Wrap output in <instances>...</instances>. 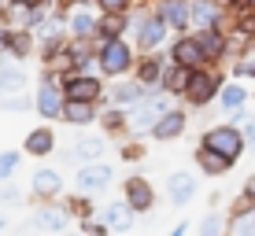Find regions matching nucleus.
Instances as JSON below:
<instances>
[{
  "label": "nucleus",
  "instance_id": "obj_35",
  "mask_svg": "<svg viewBox=\"0 0 255 236\" xmlns=\"http://www.w3.org/2000/svg\"><path fill=\"white\" fill-rule=\"evenodd\" d=\"M0 111H7V115H26V111H33V96L22 92H11V96H0Z\"/></svg>",
  "mask_w": 255,
  "mask_h": 236
},
{
  "label": "nucleus",
  "instance_id": "obj_18",
  "mask_svg": "<svg viewBox=\"0 0 255 236\" xmlns=\"http://www.w3.org/2000/svg\"><path fill=\"white\" fill-rule=\"evenodd\" d=\"M148 92H155V89L140 85L133 74H129V78H115V81L108 85V96H104V103H119V107H133V103H137V100H144Z\"/></svg>",
  "mask_w": 255,
  "mask_h": 236
},
{
  "label": "nucleus",
  "instance_id": "obj_9",
  "mask_svg": "<svg viewBox=\"0 0 255 236\" xmlns=\"http://www.w3.org/2000/svg\"><path fill=\"white\" fill-rule=\"evenodd\" d=\"M115 181V170H111L104 159L96 162H82L74 173V188L78 192H89V196H100V192H108V185Z\"/></svg>",
  "mask_w": 255,
  "mask_h": 236
},
{
  "label": "nucleus",
  "instance_id": "obj_11",
  "mask_svg": "<svg viewBox=\"0 0 255 236\" xmlns=\"http://www.w3.org/2000/svg\"><path fill=\"white\" fill-rule=\"evenodd\" d=\"M122 199H126V207L133 214H148V211H155V185L148 177H140V173H129L122 181Z\"/></svg>",
  "mask_w": 255,
  "mask_h": 236
},
{
  "label": "nucleus",
  "instance_id": "obj_15",
  "mask_svg": "<svg viewBox=\"0 0 255 236\" xmlns=\"http://www.w3.org/2000/svg\"><path fill=\"white\" fill-rule=\"evenodd\" d=\"M170 63V56L159 48V52H137V63H133V78L148 89H159V78Z\"/></svg>",
  "mask_w": 255,
  "mask_h": 236
},
{
  "label": "nucleus",
  "instance_id": "obj_51",
  "mask_svg": "<svg viewBox=\"0 0 255 236\" xmlns=\"http://www.w3.org/2000/svg\"><path fill=\"white\" fill-rule=\"evenodd\" d=\"M74 236H89V233H74Z\"/></svg>",
  "mask_w": 255,
  "mask_h": 236
},
{
  "label": "nucleus",
  "instance_id": "obj_31",
  "mask_svg": "<svg viewBox=\"0 0 255 236\" xmlns=\"http://www.w3.org/2000/svg\"><path fill=\"white\" fill-rule=\"evenodd\" d=\"M215 103H218L222 111H230V115H233V111H244V103H248V89L241 85V78L226 81L222 89H218V100H215Z\"/></svg>",
  "mask_w": 255,
  "mask_h": 236
},
{
  "label": "nucleus",
  "instance_id": "obj_4",
  "mask_svg": "<svg viewBox=\"0 0 255 236\" xmlns=\"http://www.w3.org/2000/svg\"><path fill=\"white\" fill-rule=\"evenodd\" d=\"M166 107H174V96H166L163 89L148 92L144 100H137L133 107H126V111H129V129H133V133H140V137H144L148 129H152L155 122H159V115H163Z\"/></svg>",
  "mask_w": 255,
  "mask_h": 236
},
{
  "label": "nucleus",
  "instance_id": "obj_21",
  "mask_svg": "<svg viewBox=\"0 0 255 236\" xmlns=\"http://www.w3.org/2000/svg\"><path fill=\"white\" fill-rule=\"evenodd\" d=\"M155 15L170 26V33H189L192 19H189V0H152Z\"/></svg>",
  "mask_w": 255,
  "mask_h": 236
},
{
  "label": "nucleus",
  "instance_id": "obj_40",
  "mask_svg": "<svg viewBox=\"0 0 255 236\" xmlns=\"http://www.w3.org/2000/svg\"><path fill=\"white\" fill-rule=\"evenodd\" d=\"M140 0H93L96 11H133Z\"/></svg>",
  "mask_w": 255,
  "mask_h": 236
},
{
  "label": "nucleus",
  "instance_id": "obj_32",
  "mask_svg": "<svg viewBox=\"0 0 255 236\" xmlns=\"http://www.w3.org/2000/svg\"><path fill=\"white\" fill-rule=\"evenodd\" d=\"M41 67H48L59 81H63L67 74H74V52H70V45H59L56 52H48V56L41 59Z\"/></svg>",
  "mask_w": 255,
  "mask_h": 236
},
{
  "label": "nucleus",
  "instance_id": "obj_49",
  "mask_svg": "<svg viewBox=\"0 0 255 236\" xmlns=\"http://www.w3.org/2000/svg\"><path fill=\"white\" fill-rule=\"evenodd\" d=\"M4 225H7V218H4V214H0V229H4Z\"/></svg>",
  "mask_w": 255,
  "mask_h": 236
},
{
  "label": "nucleus",
  "instance_id": "obj_19",
  "mask_svg": "<svg viewBox=\"0 0 255 236\" xmlns=\"http://www.w3.org/2000/svg\"><path fill=\"white\" fill-rule=\"evenodd\" d=\"M100 107L104 103H96V100H63L59 122H67V126H74V129H89V126H96V118H100Z\"/></svg>",
  "mask_w": 255,
  "mask_h": 236
},
{
  "label": "nucleus",
  "instance_id": "obj_45",
  "mask_svg": "<svg viewBox=\"0 0 255 236\" xmlns=\"http://www.w3.org/2000/svg\"><path fill=\"white\" fill-rule=\"evenodd\" d=\"M78 4H93V0H59V7H67V11H70V7H78Z\"/></svg>",
  "mask_w": 255,
  "mask_h": 236
},
{
  "label": "nucleus",
  "instance_id": "obj_23",
  "mask_svg": "<svg viewBox=\"0 0 255 236\" xmlns=\"http://www.w3.org/2000/svg\"><path fill=\"white\" fill-rule=\"evenodd\" d=\"M192 162H196V170L204 173V177H226V173L233 170V159H226L222 152H215V148H204V144L192 152Z\"/></svg>",
  "mask_w": 255,
  "mask_h": 236
},
{
  "label": "nucleus",
  "instance_id": "obj_28",
  "mask_svg": "<svg viewBox=\"0 0 255 236\" xmlns=\"http://www.w3.org/2000/svg\"><path fill=\"white\" fill-rule=\"evenodd\" d=\"M33 52H37V33H33V30H19V26H11V37H7L4 56H11V59H19V63H26Z\"/></svg>",
  "mask_w": 255,
  "mask_h": 236
},
{
  "label": "nucleus",
  "instance_id": "obj_47",
  "mask_svg": "<svg viewBox=\"0 0 255 236\" xmlns=\"http://www.w3.org/2000/svg\"><path fill=\"white\" fill-rule=\"evenodd\" d=\"M4 19H7V4L0 0V22H4Z\"/></svg>",
  "mask_w": 255,
  "mask_h": 236
},
{
  "label": "nucleus",
  "instance_id": "obj_42",
  "mask_svg": "<svg viewBox=\"0 0 255 236\" xmlns=\"http://www.w3.org/2000/svg\"><path fill=\"white\" fill-rule=\"evenodd\" d=\"M82 233H89V236H111V229L100 222V218H89V222H82Z\"/></svg>",
  "mask_w": 255,
  "mask_h": 236
},
{
  "label": "nucleus",
  "instance_id": "obj_24",
  "mask_svg": "<svg viewBox=\"0 0 255 236\" xmlns=\"http://www.w3.org/2000/svg\"><path fill=\"white\" fill-rule=\"evenodd\" d=\"M192 196H196V177H192L189 170H174L170 177H166V199H170L174 207H189Z\"/></svg>",
  "mask_w": 255,
  "mask_h": 236
},
{
  "label": "nucleus",
  "instance_id": "obj_50",
  "mask_svg": "<svg viewBox=\"0 0 255 236\" xmlns=\"http://www.w3.org/2000/svg\"><path fill=\"white\" fill-rule=\"evenodd\" d=\"M244 7H255V0H244Z\"/></svg>",
  "mask_w": 255,
  "mask_h": 236
},
{
  "label": "nucleus",
  "instance_id": "obj_38",
  "mask_svg": "<svg viewBox=\"0 0 255 236\" xmlns=\"http://www.w3.org/2000/svg\"><path fill=\"white\" fill-rule=\"evenodd\" d=\"M233 30L244 33L248 41H255V7H241V11L233 15Z\"/></svg>",
  "mask_w": 255,
  "mask_h": 236
},
{
  "label": "nucleus",
  "instance_id": "obj_25",
  "mask_svg": "<svg viewBox=\"0 0 255 236\" xmlns=\"http://www.w3.org/2000/svg\"><path fill=\"white\" fill-rule=\"evenodd\" d=\"M189 19L192 30H204V26H226V11L215 0H189Z\"/></svg>",
  "mask_w": 255,
  "mask_h": 236
},
{
  "label": "nucleus",
  "instance_id": "obj_26",
  "mask_svg": "<svg viewBox=\"0 0 255 236\" xmlns=\"http://www.w3.org/2000/svg\"><path fill=\"white\" fill-rule=\"evenodd\" d=\"M96 218H100L104 225H108L111 233H129L133 229V211H129L126 207V199H122V203H108V207H100V211H96Z\"/></svg>",
  "mask_w": 255,
  "mask_h": 236
},
{
  "label": "nucleus",
  "instance_id": "obj_22",
  "mask_svg": "<svg viewBox=\"0 0 255 236\" xmlns=\"http://www.w3.org/2000/svg\"><path fill=\"white\" fill-rule=\"evenodd\" d=\"M30 196L33 199H59V196H63V173H59L56 166H41V170H33Z\"/></svg>",
  "mask_w": 255,
  "mask_h": 236
},
{
  "label": "nucleus",
  "instance_id": "obj_16",
  "mask_svg": "<svg viewBox=\"0 0 255 236\" xmlns=\"http://www.w3.org/2000/svg\"><path fill=\"white\" fill-rule=\"evenodd\" d=\"M192 33H196L207 63H226L230 59V33H226V26H204V30H192Z\"/></svg>",
  "mask_w": 255,
  "mask_h": 236
},
{
  "label": "nucleus",
  "instance_id": "obj_39",
  "mask_svg": "<svg viewBox=\"0 0 255 236\" xmlns=\"http://www.w3.org/2000/svg\"><path fill=\"white\" fill-rule=\"evenodd\" d=\"M252 214H255V199L248 192H241V196L230 203V222H241V218H252Z\"/></svg>",
  "mask_w": 255,
  "mask_h": 236
},
{
  "label": "nucleus",
  "instance_id": "obj_29",
  "mask_svg": "<svg viewBox=\"0 0 255 236\" xmlns=\"http://www.w3.org/2000/svg\"><path fill=\"white\" fill-rule=\"evenodd\" d=\"M63 199V207H67V214L70 218H78V222H89V218H96V211H100V207L93 203V196L89 192H67V196H59Z\"/></svg>",
  "mask_w": 255,
  "mask_h": 236
},
{
  "label": "nucleus",
  "instance_id": "obj_46",
  "mask_svg": "<svg viewBox=\"0 0 255 236\" xmlns=\"http://www.w3.org/2000/svg\"><path fill=\"white\" fill-rule=\"evenodd\" d=\"M244 192H248V196L255 199V173H252V177H248V181H244Z\"/></svg>",
  "mask_w": 255,
  "mask_h": 236
},
{
  "label": "nucleus",
  "instance_id": "obj_8",
  "mask_svg": "<svg viewBox=\"0 0 255 236\" xmlns=\"http://www.w3.org/2000/svg\"><path fill=\"white\" fill-rule=\"evenodd\" d=\"M166 56L174 59V63H181V67H189V71H200V67H207V56H204V48H200V41H196V33H174V41H166Z\"/></svg>",
  "mask_w": 255,
  "mask_h": 236
},
{
  "label": "nucleus",
  "instance_id": "obj_52",
  "mask_svg": "<svg viewBox=\"0 0 255 236\" xmlns=\"http://www.w3.org/2000/svg\"><path fill=\"white\" fill-rule=\"evenodd\" d=\"M248 144H252V148H255V137H252V141H248Z\"/></svg>",
  "mask_w": 255,
  "mask_h": 236
},
{
  "label": "nucleus",
  "instance_id": "obj_30",
  "mask_svg": "<svg viewBox=\"0 0 255 236\" xmlns=\"http://www.w3.org/2000/svg\"><path fill=\"white\" fill-rule=\"evenodd\" d=\"M129 22H133L129 11H100L96 33H104V37H129Z\"/></svg>",
  "mask_w": 255,
  "mask_h": 236
},
{
  "label": "nucleus",
  "instance_id": "obj_5",
  "mask_svg": "<svg viewBox=\"0 0 255 236\" xmlns=\"http://www.w3.org/2000/svg\"><path fill=\"white\" fill-rule=\"evenodd\" d=\"M200 144L204 148H215V152H222L226 159H241L244 148H248V137H244L241 126H233V122H222V126H211L204 129V137H200Z\"/></svg>",
  "mask_w": 255,
  "mask_h": 236
},
{
  "label": "nucleus",
  "instance_id": "obj_20",
  "mask_svg": "<svg viewBox=\"0 0 255 236\" xmlns=\"http://www.w3.org/2000/svg\"><path fill=\"white\" fill-rule=\"evenodd\" d=\"M96 26H100V11L93 4H78L67 11V37H96Z\"/></svg>",
  "mask_w": 255,
  "mask_h": 236
},
{
  "label": "nucleus",
  "instance_id": "obj_10",
  "mask_svg": "<svg viewBox=\"0 0 255 236\" xmlns=\"http://www.w3.org/2000/svg\"><path fill=\"white\" fill-rule=\"evenodd\" d=\"M185 129H189V107H166L159 115V122L148 129V137L159 144H174L185 137Z\"/></svg>",
  "mask_w": 255,
  "mask_h": 236
},
{
  "label": "nucleus",
  "instance_id": "obj_36",
  "mask_svg": "<svg viewBox=\"0 0 255 236\" xmlns=\"http://www.w3.org/2000/svg\"><path fill=\"white\" fill-rule=\"evenodd\" d=\"M226 225H230V218L211 211V214L200 218V236H226Z\"/></svg>",
  "mask_w": 255,
  "mask_h": 236
},
{
  "label": "nucleus",
  "instance_id": "obj_27",
  "mask_svg": "<svg viewBox=\"0 0 255 236\" xmlns=\"http://www.w3.org/2000/svg\"><path fill=\"white\" fill-rule=\"evenodd\" d=\"M189 78H192V71L189 67H181V63H166V71H163V78H159V89L166 92V96H174V100H181L185 96V89H189Z\"/></svg>",
  "mask_w": 255,
  "mask_h": 236
},
{
  "label": "nucleus",
  "instance_id": "obj_14",
  "mask_svg": "<svg viewBox=\"0 0 255 236\" xmlns=\"http://www.w3.org/2000/svg\"><path fill=\"white\" fill-rule=\"evenodd\" d=\"M108 155V137L104 133H82L74 144H70V152H63V162H74V166H82V162H96V159H104Z\"/></svg>",
  "mask_w": 255,
  "mask_h": 236
},
{
  "label": "nucleus",
  "instance_id": "obj_41",
  "mask_svg": "<svg viewBox=\"0 0 255 236\" xmlns=\"http://www.w3.org/2000/svg\"><path fill=\"white\" fill-rule=\"evenodd\" d=\"M233 78H255V59L252 56L233 59Z\"/></svg>",
  "mask_w": 255,
  "mask_h": 236
},
{
  "label": "nucleus",
  "instance_id": "obj_34",
  "mask_svg": "<svg viewBox=\"0 0 255 236\" xmlns=\"http://www.w3.org/2000/svg\"><path fill=\"white\" fill-rule=\"evenodd\" d=\"M144 155H148V144H144L140 133H129L126 141H119V159L122 162H140Z\"/></svg>",
  "mask_w": 255,
  "mask_h": 236
},
{
  "label": "nucleus",
  "instance_id": "obj_17",
  "mask_svg": "<svg viewBox=\"0 0 255 236\" xmlns=\"http://www.w3.org/2000/svg\"><path fill=\"white\" fill-rule=\"evenodd\" d=\"M96 126H100V133L108 137V141H126V137L133 133V129H129V111L119 107V103H104Z\"/></svg>",
  "mask_w": 255,
  "mask_h": 236
},
{
  "label": "nucleus",
  "instance_id": "obj_33",
  "mask_svg": "<svg viewBox=\"0 0 255 236\" xmlns=\"http://www.w3.org/2000/svg\"><path fill=\"white\" fill-rule=\"evenodd\" d=\"M26 85H30V74H26V67H0V96H11V92H22Z\"/></svg>",
  "mask_w": 255,
  "mask_h": 236
},
{
  "label": "nucleus",
  "instance_id": "obj_1",
  "mask_svg": "<svg viewBox=\"0 0 255 236\" xmlns=\"http://www.w3.org/2000/svg\"><path fill=\"white\" fill-rule=\"evenodd\" d=\"M144 4L129 11L133 15V22H129V41H133L137 52H159L166 41H170V26L155 15V7H144Z\"/></svg>",
  "mask_w": 255,
  "mask_h": 236
},
{
  "label": "nucleus",
  "instance_id": "obj_12",
  "mask_svg": "<svg viewBox=\"0 0 255 236\" xmlns=\"http://www.w3.org/2000/svg\"><path fill=\"white\" fill-rule=\"evenodd\" d=\"M59 148V137H56V126L52 122H37L33 129H26L22 137V152L30 155V159H48V155H56Z\"/></svg>",
  "mask_w": 255,
  "mask_h": 236
},
{
  "label": "nucleus",
  "instance_id": "obj_43",
  "mask_svg": "<svg viewBox=\"0 0 255 236\" xmlns=\"http://www.w3.org/2000/svg\"><path fill=\"white\" fill-rule=\"evenodd\" d=\"M4 185H7V181H4ZM15 199H19V188H11V185L0 188V203H15Z\"/></svg>",
  "mask_w": 255,
  "mask_h": 236
},
{
  "label": "nucleus",
  "instance_id": "obj_2",
  "mask_svg": "<svg viewBox=\"0 0 255 236\" xmlns=\"http://www.w3.org/2000/svg\"><path fill=\"white\" fill-rule=\"evenodd\" d=\"M133 63H137V48L129 37H108L96 52V71H100L108 81L115 78H129L133 74Z\"/></svg>",
  "mask_w": 255,
  "mask_h": 236
},
{
  "label": "nucleus",
  "instance_id": "obj_37",
  "mask_svg": "<svg viewBox=\"0 0 255 236\" xmlns=\"http://www.w3.org/2000/svg\"><path fill=\"white\" fill-rule=\"evenodd\" d=\"M19 166H22V148L19 152H0V185H4V181H11L15 173H19Z\"/></svg>",
  "mask_w": 255,
  "mask_h": 236
},
{
  "label": "nucleus",
  "instance_id": "obj_44",
  "mask_svg": "<svg viewBox=\"0 0 255 236\" xmlns=\"http://www.w3.org/2000/svg\"><path fill=\"white\" fill-rule=\"evenodd\" d=\"M185 233H189V225H185V222H178V225H174V229L166 233V236H185Z\"/></svg>",
  "mask_w": 255,
  "mask_h": 236
},
{
  "label": "nucleus",
  "instance_id": "obj_48",
  "mask_svg": "<svg viewBox=\"0 0 255 236\" xmlns=\"http://www.w3.org/2000/svg\"><path fill=\"white\" fill-rule=\"evenodd\" d=\"M4 4H7V7H15V4H26V0H4Z\"/></svg>",
  "mask_w": 255,
  "mask_h": 236
},
{
  "label": "nucleus",
  "instance_id": "obj_7",
  "mask_svg": "<svg viewBox=\"0 0 255 236\" xmlns=\"http://www.w3.org/2000/svg\"><path fill=\"white\" fill-rule=\"evenodd\" d=\"M63 85L56 78H37V89H33V111H37L45 122H59V111H63Z\"/></svg>",
  "mask_w": 255,
  "mask_h": 236
},
{
  "label": "nucleus",
  "instance_id": "obj_13",
  "mask_svg": "<svg viewBox=\"0 0 255 236\" xmlns=\"http://www.w3.org/2000/svg\"><path fill=\"white\" fill-rule=\"evenodd\" d=\"M70 222L63 199H37V207H33V229L41 233H63Z\"/></svg>",
  "mask_w": 255,
  "mask_h": 236
},
{
  "label": "nucleus",
  "instance_id": "obj_3",
  "mask_svg": "<svg viewBox=\"0 0 255 236\" xmlns=\"http://www.w3.org/2000/svg\"><path fill=\"white\" fill-rule=\"evenodd\" d=\"M222 85H226L222 67L207 63V67H200V71H192L189 89H185V96H181V103H185L189 111H204V107H211V103L218 100V89H222Z\"/></svg>",
  "mask_w": 255,
  "mask_h": 236
},
{
  "label": "nucleus",
  "instance_id": "obj_6",
  "mask_svg": "<svg viewBox=\"0 0 255 236\" xmlns=\"http://www.w3.org/2000/svg\"><path fill=\"white\" fill-rule=\"evenodd\" d=\"M63 96L67 100H96V103H104V96H108V78L104 74H67L63 81Z\"/></svg>",
  "mask_w": 255,
  "mask_h": 236
}]
</instances>
